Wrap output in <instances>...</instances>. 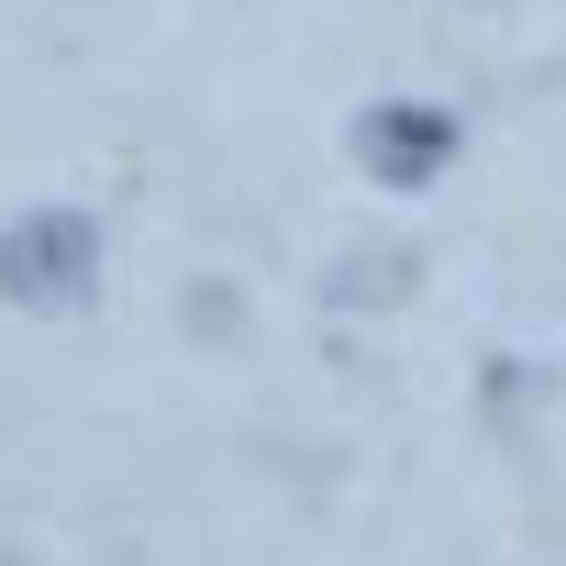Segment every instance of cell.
Instances as JSON below:
<instances>
[{"label": "cell", "instance_id": "obj_1", "mask_svg": "<svg viewBox=\"0 0 566 566\" xmlns=\"http://www.w3.org/2000/svg\"><path fill=\"white\" fill-rule=\"evenodd\" d=\"M101 290V222L78 200H34L0 222V301L12 312H78Z\"/></svg>", "mask_w": 566, "mask_h": 566}, {"label": "cell", "instance_id": "obj_2", "mask_svg": "<svg viewBox=\"0 0 566 566\" xmlns=\"http://www.w3.org/2000/svg\"><path fill=\"white\" fill-rule=\"evenodd\" d=\"M455 145H467V123L444 101H367L356 112V167L378 189H433L455 167Z\"/></svg>", "mask_w": 566, "mask_h": 566}]
</instances>
